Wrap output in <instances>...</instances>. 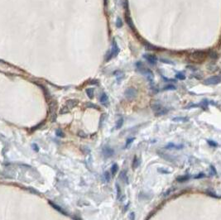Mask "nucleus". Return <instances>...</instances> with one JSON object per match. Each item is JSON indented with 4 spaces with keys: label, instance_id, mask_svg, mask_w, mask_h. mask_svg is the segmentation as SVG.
<instances>
[{
    "label": "nucleus",
    "instance_id": "obj_16",
    "mask_svg": "<svg viewBox=\"0 0 221 220\" xmlns=\"http://www.w3.org/2000/svg\"><path fill=\"white\" fill-rule=\"evenodd\" d=\"M123 118H120L117 121V123H116L115 128H116V129H119V128H122V126H123Z\"/></svg>",
    "mask_w": 221,
    "mask_h": 220
},
{
    "label": "nucleus",
    "instance_id": "obj_14",
    "mask_svg": "<svg viewBox=\"0 0 221 220\" xmlns=\"http://www.w3.org/2000/svg\"><path fill=\"white\" fill-rule=\"evenodd\" d=\"M168 113V109L167 108H161L160 111H158V112H157V113H155V116H157V117H158V116H162V115H165V114H166Z\"/></svg>",
    "mask_w": 221,
    "mask_h": 220
},
{
    "label": "nucleus",
    "instance_id": "obj_33",
    "mask_svg": "<svg viewBox=\"0 0 221 220\" xmlns=\"http://www.w3.org/2000/svg\"><path fill=\"white\" fill-rule=\"evenodd\" d=\"M56 135H57L58 137H60V136L61 137H63V133H62L61 130H59V129H58L57 131H56Z\"/></svg>",
    "mask_w": 221,
    "mask_h": 220
},
{
    "label": "nucleus",
    "instance_id": "obj_18",
    "mask_svg": "<svg viewBox=\"0 0 221 220\" xmlns=\"http://www.w3.org/2000/svg\"><path fill=\"white\" fill-rule=\"evenodd\" d=\"M175 78L178 79V80H186V75H185L184 73L180 72V73H177V74L175 75Z\"/></svg>",
    "mask_w": 221,
    "mask_h": 220
},
{
    "label": "nucleus",
    "instance_id": "obj_5",
    "mask_svg": "<svg viewBox=\"0 0 221 220\" xmlns=\"http://www.w3.org/2000/svg\"><path fill=\"white\" fill-rule=\"evenodd\" d=\"M78 103H79V101H78L77 99H69V100H67V101H66V106L68 107V108H70V110L71 108H75V107L78 104Z\"/></svg>",
    "mask_w": 221,
    "mask_h": 220
},
{
    "label": "nucleus",
    "instance_id": "obj_29",
    "mask_svg": "<svg viewBox=\"0 0 221 220\" xmlns=\"http://www.w3.org/2000/svg\"><path fill=\"white\" fill-rule=\"evenodd\" d=\"M86 107H89V108H96V109H99V108H98V106L97 105H95V104H92V103H88V104H86L85 105Z\"/></svg>",
    "mask_w": 221,
    "mask_h": 220
},
{
    "label": "nucleus",
    "instance_id": "obj_23",
    "mask_svg": "<svg viewBox=\"0 0 221 220\" xmlns=\"http://www.w3.org/2000/svg\"><path fill=\"white\" fill-rule=\"evenodd\" d=\"M207 143L210 146H212V147H216V146H218L217 142H214V141H213V140H207Z\"/></svg>",
    "mask_w": 221,
    "mask_h": 220
},
{
    "label": "nucleus",
    "instance_id": "obj_9",
    "mask_svg": "<svg viewBox=\"0 0 221 220\" xmlns=\"http://www.w3.org/2000/svg\"><path fill=\"white\" fill-rule=\"evenodd\" d=\"M151 108H152V109L154 111V114H155V113H157V112H158V111H160V110H161V108H162L163 107L161 105V103L155 102V103H152Z\"/></svg>",
    "mask_w": 221,
    "mask_h": 220
},
{
    "label": "nucleus",
    "instance_id": "obj_4",
    "mask_svg": "<svg viewBox=\"0 0 221 220\" xmlns=\"http://www.w3.org/2000/svg\"><path fill=\"white\" fill-rule=\"evenodd\" d=\"M103 154H104V157L109 158V157H111V156H114V151L113 150L112 148L109 147V146H105V147L103 148Z\"/></svg>",
    "mask_w": 221,
    "mask_h": 220
},
{
    "label": "nucleus",
    "instance_id": "obj_7",
    "mask_svg": "<svg viewBox=\"0 0 221 220\" xmlns=\"http://www.w3.org/2000/svg\"><path fill=\"white\" fill-rule=\"evenodd\" d=\"M183 147H184V145H181V144L175 145L172 142L168 143V144L165 146L166 149H176V150H180V149H182Z\"/></svg>",
    "mask_w": 221,
    "mask_h": 220
},
{
    "label": "nucleus",
    "instance_id": "obj_25",
    "mask_svg": "<svg viewBox=\"0 0 221 220\" xmlns=\"http://www.w3.org/2000/svg\"><path fill=\"white\" fill-rule=\"evenodd\" d=\"M208 103H208V100L207 99H204L202 102H201L200 105L202 106L205 109H206V108H207V107H208Z\"/></svg>",
    "mask_w": 221,
    "mask_h": 220
},
{
    "label": "nucleus",
    "instance_id": "obj_28",
    "mask_svg": "<svg viewBox=\"0 0 221 220\" xmlns=\"http://www.w3.org/2000/svg\"><path fill=\"white\" fill-rule=\"evenodd\" d=\"M205 176V175L204 173H199L197 176H195V179H201V178H204Z\"/></svg>",
    "mask_w": 221,
    "mask_h": 220
},
{
    "label": "nucleus",
    "instance_id": "obj_32",
    "mask_svg": "<svg viewBox=\"0 0 221 220\" xmlns=\"http://www.w3.org/2000/svg\"><path fill=\"white\" fill-rule=\"evenodd\" d=\"M129 218H130V219H132V220L135 219V213H134V212L130 213V214H129Z\"/></svg>",
    "mask_w": 221,
    "mask_h": 220
},
{
    "label": "nucleus",
    "instance_id": "obj_30",
    "mask_svg": "<svg viewBox=\"0 0 221 220\" xmlns=\"http://www.w3.org/2000/svg\"><path fill=\"white\" fill-rule=\"evenodd\" d=\"M158 171L161 172V173H162V174H170L171 173V171H166V170H164V169H158Z\"/></svg>",
    "mask_w": 221,
    "mask_h": 220
},
{
    "label": "nucleus",
    "instance_id": "obj_11",
    "mask_svg": "<svg viewBox=\"0 0 221 220\" xmlns=\"http://www.w3.org/2000/svg\"><path fill=\"white\" fill-rule=\"evenodd\" d=\"M49 204H50L51 205H52V206L54 208H55V209H56V210L58 211V212H60L61 213H62V214H63V215H68V214H67L66 212H65V211H64L63 209H62V208H61L60 206L56 205V204H53V203H52V202H51V201L49 202Z\"/></svg>",
    "mask_w": 221,
    "mask_h": 220
},
{
    "label": "nucleus",
    "instance_id": "obj_15",
    "mask_svg": "<svg viewBox=\"0 0 221 220\" xmlns=\"http://www.w3.org/2000/svg\"><path fill=\"white\" fill-rule=\"evenodd\" d=\"M86 94L90 98H94V89H92V88L86 89Z\"/></svg>",
    "mask_w": 221,
    "mask_h": 220
},
{
    "label": "nucleus",
    "instance_id": "obj_20",
    "mask_svg": "<svg viewBox=\"0 0 221 220\" xmlns=\"http://www.w3.org/2000/svg\"><path fill=\"white\" fill-rule=\"evenodd\" d=\"M118 170V166L117 164H114L112 166L111 168V172H112V176H115V174L117 173V171Z\"/></svg>",
    "mask_w": 221,
    "mask_h": 220
},
{
    "label": "nucleus",
    "instance_id": "obj_3",
    "mask_svg": "<svg viewBox=\"0 0 221 220\" xmlns=\"http://www.w3.org/2000/svg\"><path fill=\"white\" fill-rule=\"evenodd\" d=\"M220 82H221V78L219 76L214 75L205 80L204 84H206V85H215V84H219Z\"/></svg>",
    "mask_w": 221,
    "mask_h": 220
},
{
    "label": "nucleus",
    "instance_id": "obj_22",
    "mask_svg": "<svg viewBox=\"0 0 221 220\" xmlns=\"http://www.w3.org/2000/svg\"><path fill=\"white\" fill-rule=\"evenodd\" d=\"M175 86H174L173 84H167V85L163 87V90H175Z\"/></svg>",
    "mask_w": 221,
    "mask_h": 220
},
{
    "label": "nucleus",
    "instance_id": "obj_6",
    "mask_svg": "<svg viewBox=\"0 0 221 220\" xmlns=\"http://www.w3.org/2000/svg\"><path fill=\"white\" fill-rule=\"evenodd\" d=\"M144 57L146 58V60L148 61L151 65H156V63H157V59L154 56H152V55H145V56H144Z\"/></svg>",
    "mask_w": 221,
    "mask_h": 220
},
{
    "label": "nucleus",
    "instance_id": "obj_34",
    "mask_svg": "<svg viewBox=\"0 0 221 220\" xmlns=\"http://www.w3.org/2000/svg\"><path fill=\"white\" fill-rule=\"evenodd\" d=\"M163 79L165 80L166 81H171V82H176V80H171V79H166V77H164V76H162Z\"/></svg>",
    "mask_w": 221,
    "mask_h": 220
},
{
    "label": "nucleus",
    "instance_id": "obj_19",
    "mask_svg": "<svg viewBox=\"0 0 221 220\" xmlns=\"http://www.w3.org/2000/svg\"><path fill=\"white\" fill-rule=\"evenodd\" d=\"M116 190H117V199H119L121 195H122V191H121L120 186L118 183L116 184Z\"/></svg>",
    "mask_w": 221,
    "mask_h": 220
},
{
    "label": "nucleus",
    "instance_id": "obj_26",
    "mask_svg": "<svg viewBox=\"0 0 221 220\" xmlns=\"http://www.w3.org/2000/svg\"><path fill=\"white\" fill-rule=\"evenodd\" d=\"M104 178H105V180H106L107 182H109L110 181V178H111V177H110V174H109V171H105V172H104Z\"/></svg>",
    "mask_w": 221,
    "mask_h": 220
},
{
    "label": "nucleus",
    "instance_id": "obj_24",
    "mask_svg": "<svg viewBox=\"0 0 221 220\" xmlns=\"http://www.w3.org/2000/svg\"><path fill=\"white\" fill-rule=\"evenodd\" d=\"M135 140V138L134 137H131V138H128V139L127 140V142H126V145H125V147L127 148V146H128L129 145H131L132 143V142H134V141Z\"/></svg>",
    "mask_w": 221,
    "mask_h": 220
},
{
    "label": "nucleus",
    "instance_id": "obj_31",
    "mask_svg": "<svg viewBox=\"0 0 221 220\" xmlns=\"http://www.w3.org/2000/svg\"><path fill=\"white\" fill-rule=\"evenodd\" d=\"M207 194H208V195H209V196L214 197V198H219V196H217L216 194H214V193H212V192H210V191H208V192H207Z\"/></svg>",
    "mask_w": 221,
    "mask_h": 220
},
{
    "label": "nucleus",
    "instance_id": "obj_21",
    "mask_svg": "<svg viewBox=\"0 0 221 220\" xmlns=\"http://www.w3.org/2000/svg\"><path fill=\"white\" fill-rule=\"evenodd\" d=\"M70 111V108H68V107L66 106V105H65V106H63L62 107V108H61V110H60V114H66V113H68Z\"/></svg>",
    "mask_w": 221,
    "mask_h": 220
},
{
    "label": "nucleus",
    "instance_id": "obj_10",
    "mask_svg": "<svg viewBox=\"0 0 221 220\" xmlns=\"http://www.w3.org/2000/svg\"><path fill=\"white\" fill-rule=\"evenodd\" d=\"M172 120L174 121V122H176V123H186L189 121V118H186V117H175L174 118H172Z\"/></svg>",
    "mask_w": 221,
    "mask_h": 220
},
{
    "label": "nucleus",
    "instance_id": "obj_2",
    "mask_svg": "<svg viewBox=\"0 0 221 220\" xmlns=\"http://www.w3.org/2000/svg\"><path fill=\"white\" fill-rule=\"evenodd\" d=\"M124 95L125 97L129 100H132L137 97L138 95V90L136 89L134 87H130V88H127L125 92H124Z\"/></svg>",
    "mask_w": 221,
    "mask_h": 220
},
{
    "label": "nucleus",
    "instance_id": "obj_27",
    "mask_svg": "<svg viewBox=\"0 0 221 220\" xmlns=\"http://www.w3.org/2000/svg\"><path fill=\"white\" fill-rule=\"evenodd\" d=\"M209 167H210V171H211L212 176H216V175H217V171H216V169H215L214 166L211 165L210 166H209Z\"/></svg>",
    "mask_w": 221,
    "mask_h": 220
},
{
    "label": "nucleus",
    "instance_id": "obj_8",
    "mask_svg": "<svg viewBox=\"0 0 221 220\" xmlns=\"http://www.w3.org/2000/svg\"><path fill=\"white\" fill-rule=\"evenodd\" d=\"M100 103L104 106H107L109 104V97L106 94H102L100 96Z\"/></svg>",
    "mask_w": 221,
    "mask_h": 220
},
{
    "label": "nucleus",
    "instance_id": "obj_1",
    "mask_svg": "<svg viewBox=\"0 0 221 220\" xmlns=\"http://www.w3.org/2000/svg\"><path fill=\"white\" fill-rule=\"evenodd\" d=\"M137 67H138V70H139L141 74L145 75L147 78V80H148L149 81H151V83H152V80H153V73L152 72V70H150L149 69L144 67L143 65L141 63H138Z\"/></svg>",
    "mask_w": 221,
    "mask_h": 220
},
{
    "label": "nucleus",
    "instance_id": "obj_17",
    "mask_svg": "<svg viewBox=\"0 0 221 220\" xmlns=\"http://www.w3.org/2000/svg\"><path fill=\"white\" fill-rule=\"evenodd\" d=\"M139 164H140L139 160L138 159V157H137V156H134V161H132V168H134V169L138 168V166H139Z\"/></svg>",
    "mask_w": 221,
    "mask_h": 220
},
{
    "label": "nucleus",
    "instance_id": "obj_13",
    "mask_svg": "<svg viewBox=\"0 0 221 220\" xmlns=\"http://www.w3.org/2000/svg\"><path fill=\"white\" fill-rule=\"evenodd\" d=\"M120 179L123 180L124 182L126 183V184H128V179H127V172L125 171H122L120 172Z\"/></svg>",
    "mask_w": 221,
    "mask_h": 220
},
{
    "label": "nucleus",
    "instance_id": "obj_12",
    "mask_svg": "<svg viewBox=\"0 0 221 220\" xmlns=\"http://www.w3.org/2000/svg\"><path fill=\"white\" fill-rule=\"evenodd\" d=\"M191 178V176L190 175H185V176H178L176 178V181L178 182H186L188 180Z\"/></svg>",
    "mask_w": 221,
    "mask_h": 220
}]
</instances>
